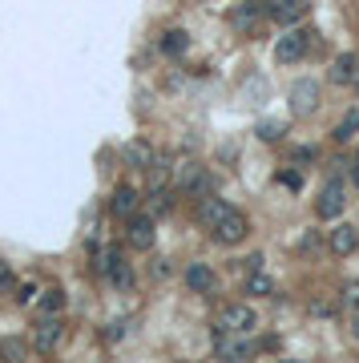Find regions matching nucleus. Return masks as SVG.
Listing matches in <instances>:
<instances>
[{
  "label": "nucleus",
  "mask_w": 359,
  "mask_h": 363,
  "mask_svg": "<svg viewBox=\"0 0 359 363\" xmlns=\"http://www.w3.org/2000/svg\"><path fill=\"white\" fill-rule=\"evenodd\" d=\"M170 178L178 182L186 194H194V198H206V194H210V174H206L194 158H178V162L170 165Z\"/></svg>",
  "instance_id": "nucleus-1"
},
{
  "label": "nucleus",
  "mask_w": 359,
  "mask_h": 363,
  "mask_svg": "<svg viewBox=\"0 0 359 363\" xmlns=\"http://www.w3.org/2000/svg\"><path fill=\"white\" fill-rule=\"evenodd\" d=\"M214 355H218V359H230V363H243V359L255 355V343L246 339L243 331L218 327V331H214Z\"/></svg>",
  "instance_id": "nucleus-2"
},
{
  "label": "nucleus",
  "mask_w": 359,
  "mask_h": 363,
  "mask_svg": "<svg viewBox=\"0 0 359 363\" xmlns=\"http://www.w3.org/2000/svg\"><path fill=\"white\" fill-rule=\"evenodd\" d=\"M311 45H315V33H307V29H287V36L275 45V61L278 65H294V61L307 57Z\"/></svg>",
  "instance_id": "nucleus-3"
},
{
  "label": "nucleus",
  "mask_w": 359,
  "mask_h": 363,
  "mask_svg": "<svg viewBox=\"0 0 359 363\" xmlns=\"http://www.w3.org/2000/svg\"><path fill=\"white\" fill-rule=\"evenodd\" d=\"M246 231H250V222H246V214L243 210H234V206H230L226 214H222V222H218V226H214V242H222V247H238V242H243L246 238Z\"/></svg>",
  "instance_id": "nucleus-4"
},
{
  "label": "nucleus",
  "mask_w": 359,
  "mask_h": 363,
  "mask_svg": "<svg viewBox=\"0 0 359 363\" xmlns=\"http://www.w3.org/2000/svg\"><path fill=\"white\" fill-rule=\"evenodd\" d=\"M61 339H65V327H61V319H57V315H45V319L33 327V343H36L41 355H53V351L61 347Z\"/></svg>",
  "instance_id": "nucleus-5"
},
{
  "label": "nucleus",
  "mask_w": 359,
  "mask_h": 363,
  "mask_svg": "<svg viewBox=\"0 0 359 363\" xmlns=\"http://www.w3.org/2000/svg\"><path fill=\"white\" fill-rule=\"evenodd\" d=\"M343 206H347V186H343L339 178L327 182L323 194L315 198V214H319V218H339V214H343Z\"/></svg>",
  "instance_id": "nucleus-6"
},
{
  "label": "nucleus",
  "mask_w": 359,
  "mask_h": 363,
  "mask_svg": "<svg viewBox=\"0 0 359 363\" xmlns=\"http://www.w3.org/2000/svg\"><path fill=\"white\" fill-rule=\"evenodd\" d=\"M218 327L250 335V331L259 327V315H255V307H246V303H230V307H222V319H218Z\"/></svg>",
  "instance_id": "nucleus-7"
},
{
  "label": "nucleus",
  "mask_w": 359,
  "mask_h": 363,
  "mask_svg": "<svg viewBox=\"0 0 359 363\" xmlns=\"http://www.w3.org/2000/svg\"><path fill=\"white\" fill-rule=\"evenodd\" d=\"M315 109H319V85L315 81H294L291 85V114L311 117Z\"/></svg>",
  "instance_id": "nucleus-8"
},
{
  "label": "nucleus",
  "mask_w": 359,
  "mask_h": 363,
  "mask_svg": "<svg viewBox=\"0 0 359 363\" xmlns=\"http://www.w3.org/2000/svg\"><path fill=\"white\" fill-rule=\"evenodd\" d=\"M262 17H266V4H259V0H246V4H238V8L230 13V25H234L243 36H250L262 25Z\"/></svg>",
  "instance_id": "nucleus-9"
},
{
  "label": "nucleus",
  "mask_w": 359,
  "mask_h": 363,
  "mask_svg": "<svg viewBox=\"0 0 359 363\" xmlns=\"http://www.w3.org/2000/svg\"><path fill=\"white\" fill-rule=\"evenodd\" d=\"M126 238H130L133 250H149V247H154V218L133 214L130 226H126Z\"/></svg>",
  "instance_id": "nucleus-10"
},
{
  "label": "nucleus",
  "mask_w": 359,
  "mask_h": 363,
  "mask_svg": "<svg viewBox=\"0 0 359 363\" xmlns=\"http://www.w3.org/2000/svg\"><path fill=\"white\" fill-rule=\"evenodd\" d=\"M266 17H275L278 25H299L307 17V4L303 0H271L266 4Z\"/></svg>",
  "instance_id": "nucleus-11"
},
{
  "label": "nucleus",
  "mask_w": 359,
  "mask_h": 363,
  "mask_svg": "<svg viewBox=\"0 0 359 363\" xmlns=\"http://www.w3.org/2000/svg\"><path fill=\"white\" fill-rule=\"evenodd\" d=\"M186 287H190L194 295H214L218 279H214V270L206 263H190L186 266Z\"/></svg>",
  "instance_id": "nucleus-12"
},
{
  "label": "nucleus",
  "mask_w": 359,
  "mask_h": 363,
  "mask_svg": "<svg viewBox=\"0 0 359 363\" xmlns=\"http://www.w3.org/2000/svg\"><path fill=\"white\" fill-rule=\"evenodd\" d=\"M126 162H130L133 170H149V165L158 162V149L149 146L146 137H133L130 146H126Z\"/></svg>",
  "instance_id": "nucleus-13"
},
{
  "label": "nucleus",
  "mask_w": 359,
  "mask_h": 363,
  "mask_svg": "<svg viewBox=\"0 0 359 363\" xmlns=\"http://www.w3.org/2000/svg\"><path fill=\"white\" fill-rule=\"evenodd\" d=\"M226 210H230V202H222V198H210V194H206V198L198 202V222H202L206 231H214V226L222 222V214H226Z\"/></svg>",
  "instance_id": "nucleus-14"
},
{
  "label": "nucleus",
  "mask_w": 359,
  "mask_h": 363,
  "mask_svg": "<svg viewBox=\"0 0 359 363\" xmlns=\"http://www.w3.org/2000/svg\"><path fill=\"white\" fill-rule=\"evenodd\" d=\"M109 210H114L117 218H133L137 214V190H133V186H117L114 198H109Z\"/></svg>",
  "instance_id": "nucleus-15"
},
{
  "label": "nucleus",
  "mask_w": 359,
  "mask_h": 363,
  "mask_svg": "<svg viewBox=\"0 0 359 363\" xmlns=\"http://www.w3.org/2000/svg\"><path fill=\"white\" fill-rule=\"evenodd\" d=\"M355 247H359V231H355V226H335V231H331V250H335L339 259L355 254Z\"/></svg>",
  "instance_id": "nucleus-16"
},
{
  "label": "nucleus",
  "mask_w": 359,
  "mask_h": 363,
  "mask_svg": "<svg viewBox=\"0 0 359 363\" xmlns=\"http://www.w3.org/2000/svg\"><path fill=\"white\" fill-rule=\"evenodd\" d=\"M355 77H359V57H355V53H343V57H335V69H331V81L347 85V81H355Z\"/></svg>",
  "instance_id": "nucleus-17"
},
{
  "label": "nucleus",
  "mask_w": 359,
  "mask_h": 363,
  "mask_svg": "<svg viewBox=\"0 0 359 363\" xmlns=\"http://www.w3.org/2000/svg\"><path fill=\"white\" fill-rule=\"evenodd\" d=\"M359 137V109H351V114H343V121L335 125V142L339 146H351Z\"/></svg>",
  "instance_id": "nucleus-18"
},
{
  "label": "nucleus",
  "mask_w": 359,
  "mask_h": 363,
  "mask_svg": "<svg viewBox=\"0 0 359 363\" xmlns=\"http://www.w3.org/2000/svg\"><path fill=\"white\" fill-rule=\"evenodd\" d=\"M36 307H41V315H61V307H65V291H61V287H49V291H41Z\"/></svg>",
  "instance_id": "nucleus-19"
},
{
  "label": "nucleus",
  "mask_w": 359,
  "mask_h": 363,
  "mask_svg": "<svg viewBox=\"0 0 359 363\" xmlns=\"http://www.w3.org/2000/svg\"><path fill=\"white\" fill-rule=\"evenodd\" d=\"M186 49H190V36L182 33V29H170V33L162 36V53H165V57H182Z\"/></svg>",
  "instance_id": "nucleus-20"
},
{
  "label": "nucleus",
  "mask_w": 359,
  "mask_h": 363,
  "mask_svg": "<svg viewBox=\"0 0 359 363\" xmlns=\"http://www.w3.org/2000/svg\"><path fill=\"white\" fill-rule=\"evenodd\" d=\"M246 291H250V295H275V282L266 279L262 270H250V279H246Z\"/></svg>",
  "instance_id": "nucleus-21"
},
{
  "label": "nucleus",
  "mask_w": 359,
  "mask_h": 363,
  "mask_svg": "<svg viewBox=\"0 0 359 363\" xmlns=\"http://www.w3.org/2000/svg\"><path fill=\"white\" fill-rule=\"evenodd\" d=\"M339 303L347 307V311H359V282H347L339 291Z\"/></svg>",
  "instance_id": "nucleus-22"
},
{
  "label": "nucleus",
  "mask_w": 359,
  "mask_h": 363,
  "mask_svg": "<svg viewBox=\"0 0 359 363\" xmlns=\"http://www.w3.org/2000/svg\"><path fill=\"white\" fill-rule=\"evenodd\" d=\"M149 206H154V214H170L174 198H170V194H165L162 186H158V190H154V198H149Z\"/></svg>",
  "instance_id": "nucleus-23"
},
{
  "label": "nucleus",
  "mask_w": 359,
  "mask_h": 363,
  "mask_svg": "<svg viewBox=\"0 0 359 363\" xmlns=\"http://www.w3.org/2000/svg\"><path fill=\"white\" fill-rule=\"evenodd\" d=\"M126 335H130V319H114V323H109V331H105V339H109V343L126 339Z\"/></svg>",
  "instance_id": "nucleus-24"
},
{
  "label": "nucleus",
  "mask_w": 359,
  "mask_h": 363,
  "mask_svg": "<svg viewBox=\"0 0 359 363\" xmlns=\"http://www.w3.org/2000/svg\"><path fill=\"white\" fill-rule=\"evenodd\" d=\"M36 295H41V291H36V282H20V287H17V303H20V307L36 303Z\"/></svg>",
  "instance_id": "nucleus-25"
},
{
  "label": "nucleus",
  "mask_w": 359,
  "mask_h": 363,
  "mask_svg": "<svg viewBox=\"0 0 359 363\" xmlns=\"http://www.w3.org/2000/svg\"><path fill=\"white\" fill-rule=\"evenodd\" d=\"M278 182H283L287 190H299V186H303V174H299V170H278Z\"/></svg>",
  "instance_id": "nucleus-26"
},
{
  "label": "nucleus",
  "mask_w": 359,
  "mask_h": 363,
  "mask_svg": "<svg viewBox=\"0 0 359 363\" xmlns=\"http://www.w3.org/2000/svg\"><path fill=\"white\" fill-rule=\"evenodd\" d=\"M13 287H17V279H13V266L0 263V291H13Z\"/></svg>",
  "instance_id": "nucleus-27"
},
{
  "label": "nucleus",
  "mask_w": 359,
  "mask_h": 363,
  "mask_svg": "<svg viewBox=\"0 0 359 363\" xmlns=\"http://www.w3.org/2000/svg\"><path fill=\"white\" fill-rule=\"evenodd\" d=\"M0 351H4L8 359H25V347H20V343H13V339H4V343H0Z\"/></svg>",
  "instance_id": "nucleus-28"
},
{
  "label": "nucleus",
  "mask_w": 359,
  "mask_h": 363,
  "mask_svg": "<svg viewBox=\"0 0 359 363\" xmlns=\"http://www.w3.org/2000/svg\"><path fill=\"white\" fill-rule=\"evenodd\" d=\"M291 158H294V162H299V165H307V162H315L319 153H315V149H311V146H299V149H294V153H291Z\"/></svg>",
  "instance_id": "nucleus-29"
},
{
  "label": "nucleus",
  "mask_w": 359,
  "mask_h": 363,
  "mask_svg": "<svg viewBox=\"0 0 359 363\" xmlns=\"http://www.w3.org/2000/svg\"><path fill=\"white\" fill-rule=\"evenodd\" d=\"M259 137H262V142H275V137H278V121H262Z\"/></svg>",
  "instance_id": "nucleus-30"
},
{
  "label": "nucleus",
  "mask_w": 359,
  "mask_h": 363,
  "mask_svg": "<svg viewBox=\"0 0 359 363\" xmlns=\"http://www.w3.org/2000/svg\"><path fill=\"white\" fill-rule=\"evenodd\" d=\"M299 250H307V254H311V250H319V234H315V231H307L303 238H299Z\"/></svg>",
  "instance_id": "nucleus-31"
},
{
  "label": "nucleus",
  "mask_w": 359,
  "mask_h": 363,
  "mask_svg": "<svg viewBox=\"0 0 359 363\" xmlns=\"http://www.w3.org/2000/svg\"><path fill=\"white\" fill-rule=\"evenodd\" d=\"M170 270H174V266L165 263V259H158V263H154V279H170Z\"/></svg>",
  "instance_id": "nucleus-32"
},
{
  "label": "nucleus",
  "mask_w": 359,
  "mask_h": 363,
  "mask_svg": "<svg viewBox=\"0 0 359 363\" xmlns=\"http://www.w3.org/2000/svg\"><path fill=\"white\" fill-rule=\"evenodd\" d=\"M331 311H335V307L323 303V299H315V303H311V315H331Z\"/></svg>",
  "instance_id": "nucleus-33"
},
{
  "label": "nucleus",
  "mask_w": 359,
  "mask_h": 363,
  "mask_svg": "<svg viewBox=\"0 0 359 363\" xmlns=\"http://www.w3.org/2000/svg\"><path fill=\"white\" fill-rule=\"evenodd\" d=\"M351 335L359 339V311H351Z\"/></svg>",
  "instance_id": "nucleus-34"
},
{
  "label": "nucleus",
  "mask_w": 359,
  "mask_h": 363,
  "mask_svg": "<svg viewBox=\"0 0 359 363\" xmlns=\"http://www.w3.org/2000/svg\"><path fill=\"white\" fill-rule=\"evenodd\" d=\"M351 178H355V190H359V162L351 165Z\"/></svg>",
  "instance_id": "nucleus-35"
},
{
  "label": "nucleus",
  "mask_w": 359,
  "mask_h": 363,
  "mask_svg": "<svg viewBox=\"0 0 359 363\" xmlns=\"http://www.w3.org/2000/svg\"><path fill=\"white\" fill-rule=\"evenodd\" d=\"M351 85H355V93H359V77H355V81H351Z\"/></svg>",
  "instance_id": "nucleus-36"
}]
</instances>
